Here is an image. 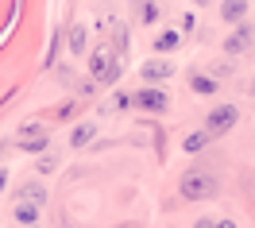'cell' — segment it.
<instances>
[{"instance_id":"obj_24","label":"cell","mask_w":255,"mask_h":228,"mask_svg":"<svg viewBox=\"0 0 255 228\" xmlns=\"http://www.w3.org/2000/svg\"><path fill=\"white\" fill-rule=\"evenodd\" d=\"M4 186H8V170H0V190H4Z\"/></svg>"},{"instance_id":"obj_13","label":"cell","mask_w":255,"mask_h":228,"mask_svg":"<svg viewBox=\"0 0 255 228\" xmlns=\"http://www.w3.org/2000/svg\"><path fill=\"white\" fill-rule=\"evenodd\" d=\"M12 217H16L23 228H27V225H39V205H27V201H19L16 209H12Z\"/></svg>"},{"instance_id":"obj_7","label":"cell","mask_w":255,"mask_h":228,"mask_svg":"<svg viewBox=\"0 0 255 228\" xmlns=\"http://www.w3.org/2000/svg\"><path fill=\"white\" fill-rule=\"evenodd\" d=\"M174 74V66L166 62V58H151V62H143V78L147 82H166Z\"/></svg>"},{"instance_id":"obj_11","label":"cell","mask_w":255,"mask_h":228,"mask_svg":"<svg viewBox=\"0 0 255 228\" xmlns=\"http://www.w3.org/2000/svg\"><path fill=\"white\" fill-rule=\"evenodd\" d=\"M85 47H89V31H85V23H74V27H70V50H74V54H85Z\"/></svg>"},{"instance_id":"obj_26","label":"cell","mask_w":255,"mask_h":228,"mask_svg":"<svg viewBox=\"0 0 255 228\" xmlns=\"http://www.w3.org/2000/svg\"><path fill=\"white\" fill-rule=\"evenodd\" d=\"M27 228H39V225H27Z\"/></svg>"},{"instance_id":"obj_17","label":"cell","mask_w":255,"mask_h":228,"mask_svg":"<svg viewBox=\"0 0 255 228\" xmlns=\"http://www.w3.org/2000/svg\"><path fill=\"white\" fill-rule=\"evenodd\" d=\"M39 170H43V174H54V170H58V159H54V155H47V159L39 163Z\"/></svg>"},{"instance_id":"obj_19","label":"cell","mask_w":255,"mask_h":228,"mask_svg":"<svg viewBox=\"0 0 255 228\" xmlns=\"http://www.w3.org/2000/svg\"><path fill=\"white\" fill-rule=\"evenodd\" d=\"M39 131H47V128H43V124H23V128H19V135L27 139V135H39Z\"/></svg>"},{"instance_id":"obj_2","label":"cell","mask_w":255,"mask_h":228,"mask_svg":"<svg viewBox=\"0 0 255 228\" xmlns=\"http://www.w3.org/2000/svg\"><path fill=\"white\" fill-rule=\"evenodd\" d=\"M89 74H93V85H112L120 78V62L112 58V50L97 47L93 54H89Z\"/></svg>"},{"instance_id":"obj_6","label":"cell","mask_w":255,"mask_h":228,"mask_svg":"<svg viewBox=\"0 0 255 228\" xmlns=\"http://www.w3.org/2000/svg\"><path fill=\"white\" fill-rule=\"evenodd\" d=\"M252 35H255L252 23H236V35L224 43V50H228V54H244V50L252 47Z\"/></svg>"},{"instance_id":"obj_8","label":"cell","mask_w":255,"mask_h":228,"mask_svg":"<svg viewBox=\"0 0 255 228\" xmlns=\"http://www.w3.org/2000/svg\"><path fill=\"white\" fill-rule=\"evenodd\" d=\"M93 135H97V124H93V120H85V124H78V128L70 131V147H85V143H93Z\"/></svg>"},{"instance_id":"obj_20","label":"cell","mask_w":255,"mask_h":228,"mask_svg":"<svg viewBox=\"0 0 255 228\" xmlns=\"http://www.w3.org/2000/svg\"><path fill=\"white\" fill-rule=\"evenodd\" d=\"M128 105H135V101H131V93H116V109H128Z\"/></svg>"},{"instance_id":"obj_12","label":"cell","mask_w":255,"mask_h":228,"mask_svg":"<svg viewBox=\"0 0 255 228\" xmlns=\"http://www.w3.org/2000/svg\"><path fill=\"white\" fill-rule=\"evenodd\" d=\"M190 89L201 93V97H209V93H217V78H209V74H190Z\"/></svg>"},{"instance_id":"obj_15","label":"cell","mask_w":255,"mask_h":228,"mask_svg":"<svg viewBox=\"0 0 255 228\" xmlns=\"http://www.w3.org/2000/svg\"><path fill=\"white\" fill-rule=\"evenodd\" d=\"M47 131H39V135H27V139H19V147H23V151H47Z\"/></svg>"},{"instance_id":"obj_22","label":"cell","mask_w":255,"mask_h":228,"mask_svg":"<svg viewBox=\"0 0 255 228\" xmlns=\"http://www.w3.org/2000/svg\"><path fill=\"white\" fill-rule=\"evenodd\" d=\"M213 225H217V221H209V217H201V221H197L193 228H213Z\"/></svg>"},{"instance_id":"obj_23","label":"cell","mask_w":255,"mask_h":228,"mask_svg":"<svg viewBox=\"0 0 255 228\" xmlns=\"http://www.w3.org/2000/svg\"><path fill=\"white\" fill-rule=\"evenodd\" d=\"M213 228H236V221H217Z\"/></svg>"},{"instance_id":"obj_21","label":"cell","mask_w":255,"mask_h":228,"mask_svg":"<svg viewBox=\"0 0 255 228\" xmlns=\"http://www.w3.org/2000/svg\"><path fill=\"white\" fill-rule=\"evenodd\" d=\"M224 74H232V70H228V66H224V62H217V66H213V78H217V82H221Z\"/></svg>"},{"instance_id":"obj_16","label":"cell","mask_w":255,"mask_h":228,"mask_svg":"<svg viewBox=\"0 0 255 228\" xmlns=\"http://www.w3.org/2000/svg\"><path fill=\"white\" fill-rule=\"evenodd\" d=\"M74 116H78V101H66L58 109V120H74Z\"/></svg>"},{"instance_id":"obj_4","label":"cell","mask_w":255,"mask_h":228,"mask_svg":"<svg viewBox=\"0 0 255 228\" xmlns=\"http://www.w3.org/2000/svg\"><path fill=\"white\" fill-rule=\"evenodd\" d=\"M131 101H135L139 109H147V113H162V109L170 105V97H166L162 89H139V93H131Z\"/></svg>"},{"instance_id":"obj_10","label":"cell","mask_w":255,"mask_h":228,"mask_svg":"<svg viewBox=\"0 0 255 228\" xmlns=\"http://www.w3.org/2000/svg\"><path fill=\"white\" fill-rule=\"evenodd\" d=\"M182 47V35L178 31H159V39H155V54H170V50Z\"/></svg>"},{"instance_id":"obj_27","label":"cell","mask_w":255,"mask_h":228,"mask_svg":"<svg viewBox=\"0 0 255 228\" xmlns=\"http://www.w3.org/2000/svg\"><path fill=\"white\" fill-rule=\"evenodd\" d=\"M105 4H109V0H105Z\"/></svg>"},{"instance_id":"obj_14","label":"cell","mask_w":255,"mask_h":228,"mask_svg":"<svg viewBox=\"0 0 255 228\" xmlns=\"http://www.w3.org/2000/svg\"><path fill=\"white\" fill-rule=\"evenodd\" d=\"M209 143H213V135H209L205 128H201V131H190V135L182 139V147H186V151H201V147H209Z\"/></svg>"},{"instance_id":"obj_25","label":"cell","mask_w":255,"mask_h":228,"mask_svg":"<svg viewBox=\"0 0 255 228\" xmlns=\"http://www.w3.org/2000/svg\"><path fill=\"white\" fill-rule=\"evenodd\" d=\"M120 228H135V225H120Z\"/></svg>"},{"instance_id":"obj_1","label":"cell","mask_w":255,"mask_h":228,"mask_svg":"<svg viewBox=\"0 0 255 228\" xmlns=\"http://www.w3.org/2000/svg\"><path fill=\"white\" fill-rule=\"evenodd\" d=\"M178 190H182V197H190V201H209V197L221 194V178L213 170H205V166H193V170L182 174Z\"/></svg>"},{"instance_id":"obj_5","label":"cell","mask_w":255,"mask_h":228,"mask_svg":"<svg viewBox=\"0 0 255 228\" xmlns=\"http://www.w3.org/2000/svg\"><path fill=\"white\" fill-rule=\"evenodd\" d=\"M248 12H252V0H221V19L224 23H244Z\"/></svg>"},{"instance_id":"obj_3","label":"cell","mask_w":255,"mask_h":228,"mask_svg":"<svg viewBox=\"0 0 255 228\" xmlns=\"http://www.w3.org/2000/svg\"><path fill=\"white\" fill-rule=\"evenodd\" d=\"M236 120H240L236 105H217V109L205 116V131L213 135V139H217V135H228V131L236 128Z\"/></svg>"},{"instance_id":"obj_9","label":"cell","mask_w":255,"mask_h":228,"mask_svg":"<svg viewBox=\"0 0 255 228\" xmlns=\"http://www.w3.org/2000/svg\"><path fill=\"white\" fill-rule=\"evenodd\" d=\"M19 201H27V205H43V201H47V190H43L39 182H27V186H19Z\"/></svg>"},{"instance_id":"obj_18","label":"cell","mask_w":255,"mask_h":228,"mask_svg":"<svg viewBox=\"0 0 255 228\" xmlns=\"http://www.w3.org/2000/svg\"><path fill=\"white\" fill-rule=\"evenodd\" d=\"M159 19V8L155 4H143V23H155Z\"/></svg>"}]
</instances>
